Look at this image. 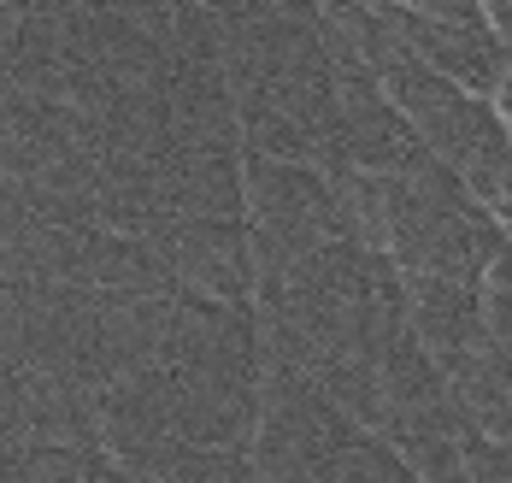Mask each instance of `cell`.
Instances as JSON below:
<instances>
[{"label": "cell", "instance_id": "6da1fadb", "mask_svg": "<svg viewBox=\"0 0 512 483\" xmlns=\"http://www.w3.org/2000/svg\"><path fill=\"white\" fill-rule=\"evenodd\" d=\"M483 319L495 342H512V230L495 224L489 236V266H483Z\"/></svg>", "mask_w": 512, "mask_h": 483}, {"label": "cell", "instance_id": "7a4b0ae2", "mask_svg": "<svg viewBox=\"0 0 512 483\" xmlns=\"http://www.w3.org/2000/svg\"><path fill=\"white\" fill-rule=\"evenodd\" d=\"M483 6H489V24L501 30V42L512 48V0H483Z\"/></svg>", "mask_w": 512, "mask_h": 483}]
</instances>
